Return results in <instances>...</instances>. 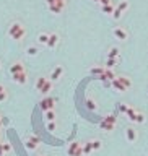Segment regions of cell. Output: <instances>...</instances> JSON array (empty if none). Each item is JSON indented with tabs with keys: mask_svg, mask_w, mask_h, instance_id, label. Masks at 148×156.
Returning a JSON list of instances; mask_svg holds the SVG:
<instances>
[{
	"mask_svg": "<svg viewBox=\"0 0 148 156\" xmlns=\"http://www.w3.org/2000/svg\"><path fill=\"white\" fill-rule=\"evenodd\" d=\"M25 34H26V29H25V26H23L20 21H13L10 25L8 36H10V38H13L15 41H21V39L25 38Z\"/></svg>",
	"mask_w": 148,
	"mask_h": 156,
	"instance_id": "obj_1",
	"label": "cell"
},
{
	"mask_svg": "<svg viewBox=\"0 0 148 156\" xmlns=\"http://www.w3.org/2000/svg\"><path fill=\"white\" fill-rule=\"evenodd\" d=\"M39 145H41V140H39L38 135H34V133H29V135H26L25 137V146L28 148V150H38Z\"/></svg>",
	"mask_w": 148,
	"mask_h": 156,
	"instance_id": "obj_2",
	"label": "cell"
},
{
	"mask_svg": "<svg viewBox=\"0 0 148 156\" xmlns=\"http://www.w3.org/2000/svg\"><path fill=\"white\" fill-rule=\"evenodd\" d=\"M82 145H83V143H80V142H72L70 145H69V148H67V153H69V156H83Z\"/></svg>",
	"mask_w": 148,
	"mask_h": 156,
	"instance_id": "obj_3",
	"label": "cell"
},
{
	"mask_svg": "<svg viewBox=\"0 0 148 156\" xmlns=\"http://www.w3.org/2000/svg\"><path fill=\"white\" fill-rule=\"evenodd\" d=\"M39 106H41V109L46 112V111H51L55 107V98H51L49 94L44 96V98L41 99V102H39Z\"/></svg>",
	"mask_w": 148,
	"mask_h": 156,
	"instance_id": "obj_4",
	"label": "cell"
},
{
	"mask_svg": "<svg viewBox=\"0 0 148 156\" xmlns=\"http://www.w3.org/2000/svg\"><path fill=\"white\" fill-rule=\"evenodd\" d=\"M114 125H116V115H113V114H111V115H106L104 121L99 124V127H101L103 130H106V132L113 130Z\"/></svg>",
	"mask_w": 148,
	"mask_h": 156,
	"instance_id": "obj_5",
	"label": "cell"
},
{
	"mask_svg": "<svg viewBox=\"0 0 148 156\" xmlns=\"http://www.w3.org/2000/svg\"><path fill=\"white\" fill-rule=\"evenodd\" d=\"M11 80H13L15 83H18V85H26V81H28V75H26V72H20V73L11 75Z\"/></svg>",
	"mask_w": 148,
	"mask_h": 156,
	"instance_id": "obj_6",
	"label": "cell"
},
{
	"mask_svg": "<svg viewBox=\"0 0 148 156\" xmlns=\"http://www.w3.org/2000/svg\"><path fill=\"white\" fill-rule=\"evenodd\" d=\"M62 75H63V67H62V65H57V67L52 70V73H51L49 80H51V81H55V80H59Z\"/></svg>",
	"mask_w": 148,
	"mask_h": 156,
	"instance_id": "obj_7",
	"label": "cell"
},
{
	"mask_svg": "<svg viewBox=\"0 0 148 156\" xmlns=\"http://www.w3.org/2000/svg\"><path fill=\"white\" fill-rule=\"evenodd\" d=\"M113 34H114V36H116V38H117V39H121V41H125V39H127V36H129V34H127V31L124 29V28H121V26L114 28Z\"/></svg>",
	"mask_w": 148,
	"mask_h": 156,
	"instance_id": "obj_8",
	"label": "cell"
},
{
	"mask_svg": "<svg viewBox=\"0 0 148 156\" xmlns=\"http://www.w3.org/2000/svg\"><path fill=\"white\" fill-rule=\"evenodd\" d=\"M57 44H59V34H55V33L49 34V39H47V44H46V46L49 47V49H54Z\"/></svg>",
	"mask_w": 148,
	"mask_h": 156,
	"instance_id": "obj_9",
	"label": "cell"
},
{
	"mask_svg": "<svg viewBox=\"0 0 148 156\" xmlns=\"http://www.w3.org/2000/svg\"><path fill=\"white\" fill-rule=\"evenodd\" d=\"M20 72H25V65H23L21 62H15V63H11V67H10V73L15 75V73H20Z\"/></svg>",
	"mask_w": 148,
	"mask_h": 156,
	"instance_id": "obj_10",
	"label": "cell"
},
{
	"mask_svg": "<svg viewBox=\"0 0 148 156\" xmlns=\"http://www.w3.org/2000/svg\"><path fill=\"white\" fill-rule=\"evenodd\" d=\"M52 83H54V81H51V80L47 78L46 83H44V86L41 88V91H39V93H41L42 96H47V94L51 93V90H52Z\"/></svg>",
	"mask_w": 148,
	"mask_h": 156,
	"instance_id": "obj_11",
	"label": "cell"
},
{
	"mask_svg": "<svg viewBox=\"0 0 148 156\" xmlns=\"http://www.w3.org/2000/svg\"><path fill=\"white\" fill-rule=\"evenodd\" d=\"M125 135H127V140H129V142H135V140H137V130L132 129V127H129V129L125 130Z\"/></svg>",
	"mask_w": 148,
	"mask_h": 156,
	"instance_id": "obj_12",
	"label": "cell"
},
{
	"mask_svg": "<svg viewBox=\"0 0 148 156\" xmlns=\"http://www.w3.org/2000/svg\"><path fill=\"white\" fill-rule=\"evenodd\" d=\"M47 39H49V34L47 33H39L38 34V44H41V46H46Z\"/></svg>",
	"mask_w": 148,
	"mask_h": 156,
	"instance_id": "obj_13",
	"label": "cell"
},
{
	"mask_svg": "<svg viewBox=\"0 0 148 156\" xmlns=\"http://www.w3.org/2000/svg\"><path fill=\"white\" fill-rule=\"evenodd\" d=\"M44 117H46L47 122H54V121H55V112H54V109L46 111V112H44Z\"/></svg>",
	"mask_w": 148,
	"mask_h": 156,
	"instance_id": "obj_14",
	"label": "cell"
},
{
	"mask_svg": "<svg viewBox=\"0 0 148 156\" xmlns=\"http://www.w3.org/2000/svg\"><path fill=\"white\" fill-rule=\"evenodd\" d=\"M38 54H39V50H38V47H34V46H29L26 49V55H29V57H36Z\"/></svg>",
	"mask_w": 148,
	"mask_h": 156,
	"instance_id": "obj_15",
	"label": "cell"
},
{
	"mask_svg": "<svg viewBox=\"0 0 148 156\" xmlns=\"http://www.w3.org/2000/svg\"><path fill=\"white\" fill-rule=\"evenodd\" d=\"M127 8H129V2H121L117 5V8H116V11H119V13H124Z\"/></svg>",
	"mask_w": 148,
	"mask_h": 156,
	"instance_id": "obj_16",
	"label": "cell"
},
{
	"mask_svg": "<svg viewBox=\"0 0 148 156\" xmlns=\"http://www.w3.org/2000/svg\"><path fill=\"white\" fill-rule=\"evenodd\" d=\"M82 150H83V154H90L91 151H93V148H91V142H86L85 145H82Z\"/></svg>",
	"mask_w": 148,
	"mask_h": 156,
	"instance_id": "obj_17",
	"label": "cell"
},
{
	"mask_svg": "<svg viewBox=\"0 0 148 156\" xmlns=\"http://www.w3.org/2000/svg\"><path fill=\"white\" fill-rule=\"evenodd\" d=\"M47 7L49 5H59V7H63L65 5V0H46Z\"/></svg>",
	"mask_w": 148,
	"mask_h": 156,
	"instance_id": "obj_18",
	"label": "cell"
},
{
	"mask_svg": "<svg viewBox=\"0 0 148 156\" xmlns=\"http://www.w3.org/2000/svg\"><path fill=\"white\" fill-rule=\"evenodd\" d=\"M46 77H39L38 78V81H36V90H38V91H41V88L44 86V83H46Z\"/></svg>",
	"mask_w": 148,
	"mask_h": 156,
	"instance_id": "obj_19",
	"label": "cell"
},
{
	"mask_svg": "<svg viewBox=\"0 0 148 156\" xmlns=\"http://www.w3.org/2000/svg\"><path fill=\"white\" fill-rule=\"evenodd\" d=\"M90 142H91V148H93V150H99V148L103 146L101 140H90Z\"/></svg>",
	"mask_w": 148,
	"mask_h": 156,
	"instance_id": "obj_20",
	"label": "cell"
},
{
	"mask_svg": "<svg viewBox=\"0 0 148 156\" xmlns=\"http://www.w3.org/2000/svg\"><path fill=\"white\" fill-rule=\"evenodd\" d=\"M49 10L54 11V13H60L63 10V7H59V5H49Z\"/></svg>",
	"mask_w": 148,
	"mask_h": 156,
	"instance_id": "obj_21",
	"label": "cell"
},
{
	"mask_svg": "<svg viewBox=\"0 0 148 156\" xmlns=\"http://www.w3.org/2000/svg\"><path fill=\"white\" fill-rule=\"evenodd\" d=\"M103 11H106V13H113V11H114V7L111 5V3H107V5L103 7Z\"/></svg>",
	"mask_w": 148,
	"mask_h": 156,
	"instance_id": "obj_22",
	"label": "cell"
},
{
	"mask_svg": "<svg viewBox=\"0 0 148 156\" xmlns=\"http://www.w3.org/2000/svg\"><path fill=\"white\" fill-rule=\"evenodd\" d=\"M2 150H3V153H10V151H11V145H10V143H2Z\"/></svg>",
	"mask_w": 148,
	"mask_h": 156,
	"instance_id": "obj_23",
	"label": "cell"
},
{
	"mask_svg": "<svg viewBox=\"0 0 148 156\" xmlns=\"http://www.w3.org/2000/svg\"><path fill=\"white\" fill-rule=\"evenodd\" d=\"M117 54H119V49L117 47H113V49L109 50V57L113 59V57H117Z\"/></svg>",
	"mask_w": 148,
	"mask_h": 156,
	"instance_id": "obj_24",
	"label": "cell"
},
{
	"mask_svg": "<svg viewBox=\"0 0 148 156\" xmlns=\"http://www.w3.org/2000/svg\"><path fill=\"white\" fill-rule=\"evenodd\" d=\"M47 130H49V132H54L55 130V121L54 122H47Z\"/></svg>",
	"mask_w": 148,
	"mask_h": 156,
	"instance_id": "obj_25",
	"label": "cell"
},
{
	"mask_svg": "<svg viewBox=\"0 0 148 156\" xmlns=\"http://www.w3.org/2000/svg\"><path fill=\"white\" fill-rule=\"evenodd\" d=\"M7 98H8V94H7V90H5L3 93H0V102H2V101H5Z\"/></svg>",
	"mask_w": 148,
	"mask_h": 156,
	"instance_id": "obj_26",
	"label": "cell"
},
{
	"mask_svg": "<svg viewBox=\"0 0 148 156\" xmlns=\"http://www.w3.org/2000/svg\"><path fill=\"white\" fill-rule=\"evenodd\" d=\"M119 109H121L122 112L127 114V111H129V106H127V104H121V106H119Z\"/></svg>",
	"mask_w": 148,
	"mask_h": 156,
	"instance_id": "obj_27",
	"label": "cell"
},
{
	"mask_svg": "<svg viewBox=\"0 0 148 156\" xmlns=\"http://www.w3.org/2000/svg\"><path fill=\"white\" fill-rule=\"evenodd\" d=\"M114 63H116V60L109 57V60H107V67H114Z\"/></svg>",
	"mask_w": 148,
	"mask_h": 156,
	"instance_id": "obj_28",
	"label": "cell"
},
{
	"mask_svg": "<svg viewBox=\"0 0 148 156\" xmlns=\"http://www.w3.org/2000/svg\"><path fill=\"white\" fill-rule=\"evenodd\" d=\"M0 156H3V150H2V143H0Z\"/></svg>",
	"mask_w": 148,
	"mask_h": 156,
	"instance_id": "obj_29",
	"label": "cell"
},
{
	"mask_svg": "<svg viewBox=\"0 0 148 156\" xmlns=\"http://www.w3.org/2000/svg\"><path fill=\"white\" fill-rule=\"evenodd\" d=\"M5 91V88H3V85H0V93H3Z\"/></svg>",
	"mask_w": 148,
	"mask_h": 156,
	"instance_id": "obj_30",
	"label": "cell"
},
{
	"mask_svg": "<svg viewBox=\"0 0 148 156\" xmlns=\"http://www.w3.org/2000/svg\"><path fill=\"white\" fill-rule=\"evenodd\" d=\"M39 156H46V154H39Z\"/></svg>",
	"mask_w": 148,
	"mask_h": 156,
	"instance_id": "obj_31",
	"label": "cell"
},
{
	"mask_svg": "<svg viewBox=\"0 0 148 156\" xmlns=\"http://www.w3.org/2000/svg\"><path fill=\"white\" fill-rule=\"evenodd\" d=\"M0 67H2V65H0Z\"/></svg>",
	"mask_w": 148,
	"mask_h": 156,
	"instance_id": "obj_32",
	"label": "cell"
}]
</instances>
